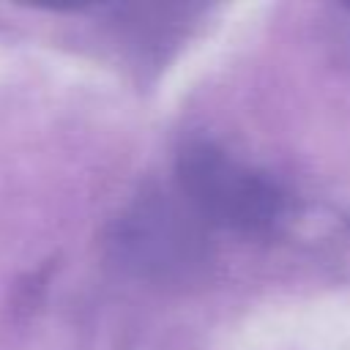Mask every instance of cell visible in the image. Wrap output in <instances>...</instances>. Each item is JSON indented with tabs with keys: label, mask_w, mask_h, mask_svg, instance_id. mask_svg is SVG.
Here are the masks:
<instances>
[{
	"label": "cell",
	"mask_w": 350,
	"mask_h": 350,
	"mask_svg": "<svg viewBox=\"0 0 350 350\" xmlns=\"http://www.w3.org/2000/svg\"><path fill=\"white\" fill-rule=\"evenodd\" d=\"M178 191L211 227L260 232L284 213V194L260 170L211 142H191L178 156Z\"/></svg>",
	"instance_id": "1"
},
{
	"label": "cell",
	"mask_w": 350,
	"mask_h": 350,
	"mask_svg": "<svg viewBox=\"0 0 350 350\" xmlns=\"http://www.w3.org/2000/svg\"><path fill=\"white\" fill-rule=\"evenodd\" d=\"M197 216L170 202H145L134 208L118 227L120 254L142 271H175L200 257Z\"/></svg>",
	"instance_id": "2"
}]
</instances>
